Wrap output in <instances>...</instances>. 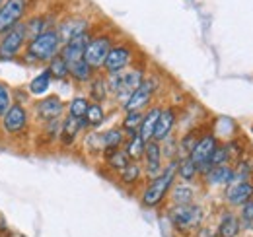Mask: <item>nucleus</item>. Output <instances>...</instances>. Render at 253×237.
<instances>
[{"label": "nucleus", "mask_w": 253, "mask_h": 237, "mask_svg": "<svg viewBox=\"0 0 253 237\" xmlns=\"http://www.w3.org/2000/svg\"><path fill=\"white\" fill-rule=\"evenodd\" d=\"M177 177V159L171 161L156 179H152V183L146 187L144 195H142V206L154 208L158 206L160 202L164 200V197L168 195L173 179Z\"/></svg>", "instance_id": "f257e3e1"}, {"label": "nucleus", "mask_w": 253, "mask_h": 237, "mask_svg": "<svg viewBox=\"0 0 253 237\" xmlns=\"http://www.w3.org/2000/svg\"><path fill=\"white\" fill-rule=\"evenodd\" d=\"M59 45H61V39H59V33L55 30H47L43 31L41 35L33 37L28 45V55L35 60H41V62H49L51 59H55L59 55Z\"/></svg>", "instance_id": "f03ea898"}, {"label": "nucleus", "mask_w": 253, "mask_h": 237, "mask_svg": "<svg viewBox=\"0 0 253 237\" xmlns=\"http://www.w3.org/2000/svg\"><path fill=\"white\" fill-rule=\"evenodd\" d=\"M169 220L177 230H193L203 220V210L197 204H175L169 210Z\"/></svg>", "instance_id": "7ed1b4c3"}, {"label": "nucleus", "mask_w": 253, "mask_h": 237, "mask_svg": "<svg viewBox=\"0 0 253 237\" xmlns=\"http://www.w3.org/2000/svg\"><path fill=\"white\" fill-rule=\"evenodd\" d=\"M216 146H218V140H216L214 134H205V136H201V138L197 140L195 148L191 150V154L187 156V158L197 165L199 173L205 175V173L211 169L209 159H211V156H212V152H214Z\"/></svg>", "instance_id": "20e7f679"}, {"label": "nucleus", "mask_w": 253, "mask_h": 237, "mask_svg": "<svg viewBox=\"0 0 253 237\" xmlns=\"http://www.w3.org/2000/svg\"><path fill=\"white\" fill-rule=\"evenodd\" d=\"M28 8V0H4L0 4V33H8L20 24Z\"/></svg>", "instance_id": "39448f33"}, {"label": "nucleus", "mask_w": 253, "mask_h": 237, "mask_svg": "<svg viewBox=\"0 0 253 237\" xmlns=\"http://www.w3.org/2000/svg\"><path fill=\"white\" fill-rule=\"evenodd\" d=\"M109 51H111V39L107 35L90 39V43L86 45V51H84V60L92 68H101Z\"/></svg>", "instance_id": "423d86ee"}, {"label": "nucleus", "mask_w": 253, "mask_h": 237, "mask_svg": "<svg viewBox=\"0 0 253 237\" xmlns=\"http://www.w3.org/2000/svg\"><path fill=\"white\" fill-rule=\"evenodd\" d=\"M26 41V28L22 24H18L16 28L4 33L2 41H0V59H12L16 57V53L20 51V47L24 45Z\"/></svg>", "instance_id": "0eeeda50"}, {"label": "nucleus", "mask_w": 253, "mask_h": 237, "mask_svg": "<svg viewBox=\"0 0 253 237\" xmlns=\"http://www.w3.org/2000/svg\"><path fill=\"white\" fill-rule=\"evenodd\" d=\"M154 89H156V82L154 80H142V84L128 95V99L125 101L123 107H125L126 111H140L152 99Z\"/></svg>", "instance_id": "6e6552de"}, {"label": "nucleus", "mask_w": 253, "mask_h": 237, "mask_svg": "<svg viewBox=\"0 0 253 237\" xmlns=\"http://www.w3.org/2000/svg\"><path fill=\"white\" fill-rule=\"evenodd\" d=\"M128 62H130V49L125 45H117V47H111V51L107 53L103 68L109 74H119L128 66Z\"/></svg>", "instance_id": "1a4fd4ad"}, {"label": "nucleus", "mask_w": 253, "mask_h": 237, "mask_svg": "<svg viewBox=\"0 0 253 237\" xmlns=\"http://www.w3.org/2000/svg\"><path fill=\"white\" fill-rule=\"evenodd\" d=\"M28 124V111L16 103V105H10V109L6 111V115L2 117V126L8 134H18L20 130H24V126Z\"/></svg>", "instance_id": "9d476101"}, {"label": "nucleus", "mask_w": 253, "mask_h": 237, "mask_svg": "<svg viewBox=\"0 0 253 237\" xmlns=\"http://www.w3.org/2000/svg\"><path fill=\"white\" fill-rule=\"evenodd\" d=\"M88 43H90V35L88 33H82V35L70 39L68 43H64L63 51H61V57L66 60V64H72V62L82 60Z\"/></svg>", "instance_id": "9b49d317"}, {"label": "nucleus", "mask_w": 253, "mask_h": 237, "mask_svg": "<svg viewBox=\"0 0 253 237\" xmlns=\"http://www.w3.org/2000/svg\"><path fill=\"white\" fill-rule=\"evenodd\" d=\"M144 161H146V175L156 179L162 173V146L156 140H148L144 146Z\"/></svg>", "instance_id": "f8f14e48"}, {"label": "nucleus", "mask_w": 253, "mask_h": 237, "mask_svg": "<svg viewBox=\"0 0 253 237\" xmlns=\"http://www.w3.org/2000/svg\"><path fill=\"white\" fill-rule=\"evenodd\" d=\"M253 198V185L250 181H238L226 191V200L232 206H242Z\"/></svg>", "instance_id": "ddd939ff"}, {"label": "nucleus", "mask_w": 253, "mask_h": 237, "mask_svg": "<svg viewBox=\"0 0 253 237\" xmlns=\"http://www.w3.org/2000/svg\"><path fill=\"white\" fill-rule=\"evenodd\" d=\"M63 111L64 103L63 99L57 97V95H49V97L41 99L39 105H37V115L43 120H55V118H59L63 115Z\"/></svg>", "instance_id": "4468645a"}, {"label": "nucleus", "mask_w": 253, "mask_h": 237, "mask_svg": "<svg viewBox=\"0 0 253 237\" xmlns=\"http://www.w3.org/2000/svg\"><path fill=\"white\" fill-rule=\"evenodd\" d=\"M173 124H175V111H173V109H164L158 117L156 128H154V134H152V140H156V142L166 140V138L169 136Z\"/></svg>", "instance_id": "2eb2a0df"}, {"label": "nucleus", "mask_w": 253, "mask_h": 237, "mask_svg": "<svg viewBox=\"0 0 253 237\" xmlns=\"http://www.w3.org/2000/svg\"><path fill=\"white\" fill-rule=\"evenodd\" d=\"M86 31H88V22L86 20H66L59 26L57 33H59L61 43H68L70 39H74V37H78Z\"/></svg>", "instance_id": "dca6fc26"}, {"label": "nucleus", "mask_w": 253, "mask_h": 237, "mask_svg": "<svg viewBox=\"0 0 253 237\" xmlns=\"http://www.w3.org/2000/svg\"><path fill=\"white\" fill-rule=\"evenodd\" d=\"M205 177L211 185H232L236 181V173L230 165H218V167H211L205 173Z\"/></svg>", "instance_id": "f3484780"}, {"label": "nucleus", "mask_w": 253, "mask_h": 237, "mask_svg": "<svg viewBox=\"0 0 253 237\" xmlns=\"http://www.w3.org/2000/svg\"><path fill=\"white\" fill-rule=\"evenodd\" d=\"M88 126V122H86V118H76V117H68L64 118L63 126H61V136H63V142L64 144H70L74 138H76V134L82 130V128H86Z\"/></svg>", "instance_id": "a211bd4d"}, {"label": "nucleus", "mask_w": 253, "mask_h": 237, "mask_svg": "<svg viewBox=\"0 0 253 237\" xmlns=\"http://www.w3.org/2000/svg\"><path fill=\"white\" fill-rule=\"evenodd\" d=\"M160 113H162V109H160V107H154V109H150V111L142 117L140 128H138V136H140L144 142L152 140V134H154V128H156V122H158Z\"/></svg>", "instance_id": "6ab92c4d"}, {"label": "nucleus", "mask_w": 253, "mask_h": 237, "mask_svg": "<svg viewBox=\"0 0 253 237\" xmlns=\"http://www.w3.org/2000/svg\"><path fill=\"white\" fill-rule=\"evenodd\" d=\"M238 234H240V220H238V216L232 214V212H226V214L220 218L216 236L218 237H238Z\"/></svg>", "instance_id": "aec40b11"}, {"label": "nucleus", "mask_w": 253, "mask_h": 237, "mask_svg": "<svg viewBox=\"0 0 253 237\" xmlns=\"http://www.w3.org/2000/svg\"><path fill=\"white\" fill-rule=\"evenodd\" d=\"M68 74H70L74 80H78V82H90L92 76H94V68L82 59V60H78V62L68 64Z\"/></svg>", "instance_id": "412c9836"}, {"label": "nucleus", "mask_w": 253, "mask_h": 237, "mask_svg": "<svg viewBox=\"0 0 253 237\" xmlns=\"http://www.w3.org/2000/svg\"><path fill=\"white\" fill-rule=\"evenodd\" d=\"M103 154H105V161L113 167V169H117V171H121L123 167H126L132 159L128 158V154H126L125 150L121 148H115V150H103Z\"/></svg>", "instance_id": "4be33fe9"}, {"label": "nucleus", "mask_w": 253, "mask_h": 237, "mask_svg": "<svg viewBox=\"0 0 253 237\" xmlns=\"http://www.w3.org/2000/svg\"><path fill=\"white\" fill-rule=\"evenodd\" d=\"M125 140V132L121 128H109L101 134V142H103V150H115L119 148Z\"/></svg>", "instance_id": "5701e85b"}, {"label": "nucleus", "mask_w": 253, "mask_h": 237, "mask_svg": "<svg viewBox=\"0 0 253 237\" xmlns=\"http://www.w3.org/2000/svg\"><path fill=\"white\" fill-rule=\"evenodd\" d=\"M47 72H49V76L55 78V80H64V78L68 76V64H66V60H64L61 55H57L55 59L49 60Z\"/></svg>", "instance_id": "b1692460"}, {"label": "nucleus", "mask_w": 253, "mask_h": 237, "mask_svg": "<svg viewBox=\"0 0 253 237\" xmlns=\"http://www.w3.org/2000/svg\"><path fill=\"white\" fill-rule=\"evenodd\" d=\"M142 111H126L125 118H123V132H128L130 136L138 134L140 122H142Z\"/></svg>", "instance_id": "393cba45"}, {"label": "nucleus", "mask_w": 253, "mask_h": 237, "mask_svg": "<svg viewBox=\"0 0 253 237\" xmlns=\"http://www.w3.org/2000/svg\"><path fill=\"white\" fill-rule=\"evenodd\" d=\"M197 173H199V169L189 158L177 159V177H181L183 181H193L197 177Z\"/></svg>", "instance_id": "a878e982"}, {"label": "nucleus", "mask_w": 253, "mask_h": 237, "mask_svg": "<svg viewBox=\"0 0 253 237\" xmlns=\"http://www.w3.org/2000/svg\"><path fill=\"white\" fill-rule=\"evenodd\" d=\"M144 146H146V142H144L138 134H134V136H130V140L126 142L125 152L128 154V158L134 161V159H138V158L144 156Z\"/></svg>", "instance_id": "bb28decb"}, {"label": "nucleus", "mask_w": 253, "mask_h": 237, "mask_svg": "<svg viewBox=\"0 0 253 237\" xmlns=\"http://www.w3.org/2000/svg\"><path fill=\"white\" fill-rule=\"evenodd\" d=\"M86 122H88V126H99L101 122H103V118H105V113H103V107L99 105V103H90L88 105V111H86Z\"/></svg>", "instance_id": "cd10ccee"}, {"label": "nucleus", "mask_w": 253, "mask_h": 237, "mask_svg": "<svg viewBox=\"0 0 253 237\" xmlns=\"http://www.w3.org/2000/svg\"><path fill=\"white\" fill-rule=\"evenodd\" d=\"M51 86V76H49V72L45 70V72H41L39 76H35L32 80V84H30V91L35 93V95H43L47 89Z\"/></svg>", "instance_id": "c85d7f7f"}, {"label": "nucleus", "mask_w": 253, "mask_h": 237, "mask_svg": "<svg viewBox=\"0 0 253 237\" xmlns=\"http://www.w3.org/2000/svg\"><path fill=\"white\" fill-rule=\"evenodd\" d=\"M90 97L95 103H101L107 97V82L103 78H94L90 84Z\"/></svg>", "instance_id": "c756f323"}, {"label": "nucleus", "mask_w": 253, "mask_h": 237, "mask_svg": "<svg viewBox=\"0 0 253 237\" xmlns=\"http://www.w3.org/2000/svg\"><path fill=\"white\" fill-rule=\"evenodd\" d=\"M140 173H142V169H140V165L136 163V161H130L126 167H123L121 171H119V175H121V181L126 183V185H132V183H136L138 179H140Z\"/></svg>", "instance_id": "7c9ffc66"}, {"label": "nucleus", "mask_w": 253, "mask_h": 237, "mask_svg": "<svg viewBox=\"0 0 253 237\" xmlns=\"http://www.w3.org/2000/svg\"><path fill=\"white\" fill-rule=\"evenodd\" d=\"M171 198L175 204H191L193 200V189L189 185H177L171 193Z\"/></svg>", "instance_id": "2f4dec72"}, {"label": "nucleus", "mask_w": 253, "mask_h": 237, "mask_svg": "<svg viewBox=\"0 0 253 237\" xmlns=\"http://www.w3.org/2000/svg\"><path fill=\"white\" fill-rule=\"evenodd\" d=\"M226 161H230V152H228V146L224 144V146H216L214 152H212V156H211V159H209V165L211 167H218V165H226Z\"/></svg>", "instance_id": "473e14b6"}, {"label": "nucleus", "mask_w": 253, "mask_h": 237, "mask_svg": "<svg viewBox=\"0 0 253 237\" xmlns=\"http://www.w3.org/2000/svg\"><path fill=\"white\" fill-rule=\"evenodd\" d=\"M88 99L86 97H82V95H78V97H74L72 101H70V117H76V118H82L86 115V111H88Z\"/></svg>", "instance_id": "72a5a7b5"}, {"label": "nucleus", "mask_w": 253, "mask_h": 237, "mask_svg": "<svg viewBox=\"0 0 253 237\" xmlns=\"http://www.w3.org/2000/svg\"><path fill=\"white\" fill-rule=\"evenodd\" d=\"M26 37H30V41H32L33 37H37V35H41L45 30V20L43 18H33V20H30L26 26Z\"/></svg>", "instance_id": "f704fd0d"}, {"label": "nucleus", "mask_w": 253, "mask_h": 237, "mask_svg": "<svg viewBox=\"0 0 253 237\" xmlns=\"http://www.w3.org/2000/svg\"><path fill=\"white\" fill-rule=\"evenodd\" d=\"M10 105H12V95H10L8 89L0 84V118L6 115V111L10 109Z\"/></svg>", "instance_id": "c9c22d12"}, {"label": "nucleus", "mask_w": 253, "mask_h": 237, "mask_svg": "<svg viewBox=\"0 0 253 237\" xmlns=\"http://www.w3.org/2000/svg\"><path fill=\"white\" fill-rule=\"evenodd\" d=\"M197 140H199V138H197L193 132H191V134H187V136L181 140V150H183V154H187V156H189L191 150L195 148V144H197Z\"/></svg>", "instance_id": "e433bc0d"}, {"label": "nucleus", "mask_w": 253, "mask_h": 237, "mask_svg": "<svg viewBox=\"0 0 253 237\" xmlns=\"http://www.w3.org/2000/svg\"><path fill=\"white\" fill-rule=\"evenodd\" d=\"M242 220L246 224H252L253 222V198L248 200L246 204H242Z\"/></svg>", "instance_id": "4c0bfd02"}, {"label": "nucleus", "mask_w": 253, "mask_h": 237, "mask_svg": "<svg viewBox=\"0 0 253 237\" xmlns=\"http://www.w3.org/2000/svg\"><path fill=\"white\" fill-rule=\"evenodd\" d=\"M197 237H216V234H214L212 230H209V228H201Z\"/></svg>", "instance_id": "58836bf2"}, {"label": "nucleus", "mask_w": 253, "mask_h": 237, "mask_svg": "<svg viewBox=\"0 0 253 237\" xmlns=\"http://www.w3.org/2000/svg\"><path fill=\"white\" fill-rule=\"evenodd\" d=\"M2 2H4V0H0V4H2Z\"/></svg>", "instance_id": "ea45409f"}]
</instances>
